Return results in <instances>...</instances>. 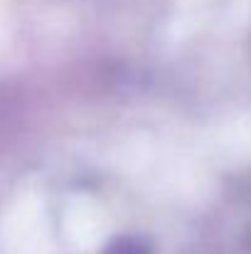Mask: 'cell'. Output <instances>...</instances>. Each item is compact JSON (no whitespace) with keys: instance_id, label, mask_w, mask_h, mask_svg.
Masks as SVG:
<instances>
[{"instance_id":"cell-1","label":"cell","mask_w":251,"mask_h":254,"mask_svg":"<svg viewBox=\"0 0 251 254\" xmlns=\"http://www.w3.org/2000/svg\"><path fill=\"white\" fill-rule=\"evenodd\" d=\"M103 254H148V250L133 237H121V240H113Z\"/></svg>"}]
</instances>
